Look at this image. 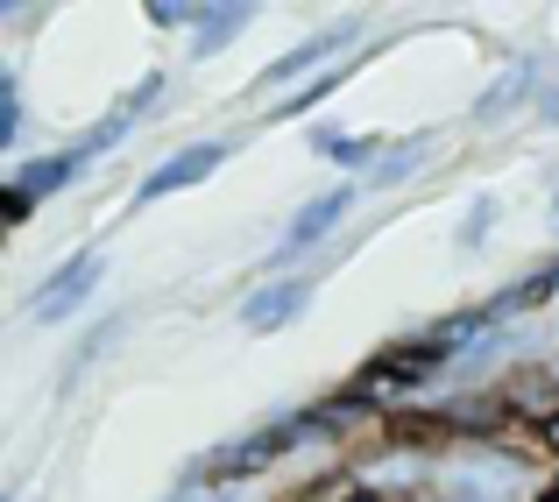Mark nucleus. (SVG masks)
Returning <instances> with one entry per match:
<instances>
[{
  "instance_id": "obj_1",
  "label": "nucleus",
  "mask_w": 559,
  "mask_h": 502,
  "mask_svg": "<svg viewBox=\"0 0 559 502\" xmlns=\"http://www.w3.org/2000/svg\"><path fill=\"white\" fill-rule=\"evenodd\" d=\"M290 446H305V432H298V418H276V425H262V432H248V439H234V446H219V453H205V481H213L219 495H234L241 481H255V475H270L276 461H284Z\"/></svg>"
},
{
  "instance_id": "obj_2",
  "label": "nucleus",
  "mask_w": 559,
  "mask_h": 502,
  "mask_svg": "<svg viewBox=\"0 0 559 502\" xmlns=\"http://www.w3.org/2000/svg\"><path fill=\"white\" fill-rule=\"evenodd\" d=\"M99 276H107V255H99V248H79L71 262H57V270L36 284V298H28L22 319H28V326H64V319L99 290Z\"/></svg>"
},
{
  "instance_id": "obj_3",
  "label": "nucleus",
  "mask_w": 559,
  "mask_h": 502,
  "mask_svg": "<svg viewBox=\"0 0 559 502\" xmlns=\"http://www.w3.org/2000/svg\"><path fill=\"white\" fill-rule=\"evenodd\" d=\"M496 410H503V425H518V432H552L559 425V368H546V361L510 368V375L496 382Z\"/></svg>"
},
{
  "instance_id": "obj_4",
  "label": "nucleus",
  "mask_w": 559,
  "mask_h": 502,
  "mask_svg": "<svg viewBox=\"0 0 559 502\" xmlns=\"http://www.w3.org/2000/svg\"><path fill=\"white\" fill-rule=\"evenodd\" d=\"M355 213V184H333V191H319V199H305L298 213H290V227H284V241L270 248V270L284 276V262H298L305 248H319L326 241L333 227H341V219Z\"/></svg>"
},
{
  "instance_id": "obj_5",
  "label": "nucleus",
  "mask_w": 559,
  "mask_h": 502,
  "mask_svg": "<svg viewBox=\"0 0 559 502\" xmlns=\"http://www.w3.org/2000/svg\"><path fill=\"white\" fill-rule=\"evenodd\" d=\"M234 156V142H219V135H205V142H185V150H170L164 164H156L150 177L135 184V205H156V199H170V191H191V184H205L219 164Z\"/></svg>"
},
{
  "instance_id": "obj_6",
  "label": "nucleus",
  "mask_w": 559,
  "mask_h": 502,
  "mask_svg": "<svg viewBox=\"0 0 559 502\" xmlns=\"http://www.w3.org/2000/svg\"><path fill=\"white\" fill-rule=\"evenodd\" d=\"M361 36V22H333V28H319V36H305V43H290L284 57H276V64H262L255 71V85H248V93H276V85H290V79H305V71H319L326 64V57H341L347 43ZM319 79H326V71H319Z\"/></svg>"
},
{
  "instance_id": "obj_7",
  "label": "nucleus",
  "mask_w": 559,
  "mask_h": 502,
  "mask_svg": "<svg viewBox=\"0 0 559 502\" xmlns=\"http://www.w3.org/2000/svg\"><path fill=\"white\" fill-rule=\"evenodd\" d=\"M305 304H312V276H270V284L241 304V326L248 333H284V326L305 319Z\"/></svg>"
},
{
  "instance_id": "obj_8",
  "label": "nucleus",
  "mask_w": 559,
  "mask_h": 502,
  "mask_svg": "<svg viewBox=\"0 0 559 502\" xmlns=\"http://www.w3.org/2000/svg\"><path fill=\"white\" fill-rule=\"evenodd\" d=\"M79 170H85V156H79V150H57V156H28V164L8 177V184H22L28 199H57V191H64Z\"/></svg>"
},
{
  "instance_id": "obj_9",
  "label": "nucleus",
  "mask_w": 559,
  "mask_h": 502,
  "mask_svg": "<svg viewBox=\"0 0 559 502\" xmlns=\"http://www.w3.org/2000/svg\"><path fill=\"white\" fill-rule=\"evenodd\" d=\"M532 85H538V64H532V57H524V64H510L503 79H496L489 93L475 99V121H503V113H518L524 99H532Z\"/></svg>"
},
{
  "instance_id": "obj_10",
  "label": "nucleus",
  "mask_w": 559,
  "mask_h": 502,
  "mask_svg": "<svg viewBox=\"0 0 559 502\" xmlns=\"http://www.w3.org/2000/svg\"><path fill=\"white\" fill-rule=\"evenodd\" d=\"M255 22V8H205V22H199V36H191V57H219L241 28Z\"/></svg>"
},
{
  "instance_id": "obj_11",
  "label": "nucleus",
  "mask_w": 559,
  "mask_h": 502,
  "mask_svg": "<svg viewBox=\"0 0 559 502\" xmlns=\"http://www.w3.org/2000/svg\"><path fill=\"white\" fill-rule=\"evenodd\" d=\"M114 339H121V312H107V319H99L93 333L79 339V347H71V361H64V375H57V390H79V375H85V368H93L99 354L114 347Z\"/></svg>"
},
{
  "instance_id": "obj_12",
  "label": "nucleus",
  "mask_w": 559,
  "mask_h": 502,
  "mask_svg": "<svg viewBox=\"0 0 559 502\" xmlns=\"http://www.w3.org/2000/svg\"><path fill=\"white\" fill-rule=\"evenodd\" d=\"M312 150L326 156V164H341V170H361V164H376V150H382V142H376V135H333V128H319V135H312Z\"/></svg>"
},
{
  "instance_id": "obj_13",
  "label": "nucleus",
  "mask_w": 559,
  "mask_h": 502,
  "mask_svg": "<svg viewBox=\"0 0 559 502\" xmlns=\"http://www.w3.org/2000/svg\"><path fill=\"white\" fill-rule=\"evenodd\" d=\"M341 85H347V64H341V71H326V79H312V85H305V93H290V99H276V107H270V121H298V113H312V107H326V99H333V93H341Z\"/></svg>"
},
{
  "instance_id": "obj_14",
  "label": "nucleus",
  "mask_w": 559,
  "mask_h": 502,
  "mask_svg": "<svg viewBox=\"0 0 559 502\" xmlns=\"http://www.w3.org/2000/svg\"><path fill=\"white\" fill-rule=\"evenodd\" d=\"M425 156H432V135H411V142H396V156H382V164H376V184H404V177L418 170Z\"/></svg>"
},
{
  "instance_id": "obj_15",
  "label": "nucleus",
  "mask_w": 559,
  "mask_h": 502,
  "mask_svg": "<svg viewBox=\"0 0 559 502\" xmlns=\"http://www.w3.org/2000/svg\"><path fill=\"white\" fill-rule=\"evenodd\" d=\"M361 489H369V481H361V475H347V467H341V475H312V481L298 489V502H355Z\"/></svg>"
},
{
  "instance_id": "obj_16",
  "label": "nucleus",
  "mask_w": 559,
  "mask_h": 502,
  "mask_svg": "<svg viewBox=\"0 0 559 502\" xmlns=\"http://www.w3.org/2000/svg\"><path fill=\"white\" fill-rule=\"evenodd\" d=\"M496 213H503V199H475V213L461 219V234H453V248H481V234L496 227Z\"/></svg>"
},
{
  "instance_id": "obj_17",
  "label": "nucleus",
  "mask_w": 559,
  "mask_h": 502,
  "mask_svg": "<svg viewBox=\"0 0 559 502\" xmlns=\"http://www.w3.org/2000/svg\"><path fill=\"white\" fill-rule=\"evenodd\" d=\"M0 142H8V150L22 142V85H14V71L0 79Z\"/></svg>"
},
{
  "instance_id": "obj_18",
  "label": "nucleus",
  "mask_w": 559,
  "mask_h": 502,
  "mask_svg": "<svg viewBox=\"0 0 559 502\" xmlns=\"http://www.w3.org/2000/svg\"><path fill=\"white\" fill-rule=\"evenodd\" d=\"M205 8H185V0H150V28H199Z\"/></svg>"
},
{
  "instance_id": "obj_19",
  "label": "nucleus",
  "mask_w": 559,
  "mask_h": 502,
  "mask_svg": "<svg viewBox=\"0 0 559 502\" xmlns=\"http://www.w3.org/2000/svg\"><path fill=\"white\" fill-rule=\"evenodd\" d=\"M0 213H8V227H28V219H36V199H28L22 184H0Z\"/></svg>"
},
{
  "instance_id": "obj_20",
  "label": "nucleus",
  "mask_w": 559,
  "mask_h": 502,
  "mask_svg": "<svg viewBox=\"0 0 559 502\" xmlns=\"http://www.w3.org/2000/svg\"><path fill=\"white\" fill-rule=\"evenodd\" d=\"M538 121H546V128H559V93H546V99H538Z\"/></svg>"
},
{
  "instance_id": "obj_21",
  "label": "nucleus",
  "mask_w": 559,
  "mask_h": 502,
  "mask_svg": "<svg viewBox=\"0 0 559 502\" xmlns=\"http://www.w3.org/2000/svg\"><path fill=\"white\" fill-rule=\"evenodd\" d=\"M355 502H396V495H390V489H361Z\"/></svg>"
},
{
  "instance_id": "obj_22",
  "label": "nucleus",
  "mask_w": 559,
  "mask_h": 502,
  "mask_svg": "<svg viewBox=\"0 0 559 502\" xmlns=\"http://www.w3.org/2000/svg\"><path fill=\"white\" fill-rule=\"evenodd\" d=\"M546 446H552V467H559V425H552V432H546Z\"/></svg>"
},
{
  "instance_id": "obj_23",
  "label": "nucleus",
  "mask_w": 559,
  "mask_h": 502,
  "mask_svg": "<svg viewBox=\"0 0 559 502\" xmlns=\"http://www.w3.org/2000/svg\"><path fill=\"white\" fill-rule=\"evenodd\" d=\"M552 495H559V467H552Z\"/></svg>"
},
{
  "instance_id": "obj_24",
  "label": "nucleus",
  "mask_w": 559,
  "mask_h": 502,
  "mask_svg": "<svg viewBox=\"0 0 559 502\" xmlns=\"http://www.w3.org/2000/svg\"><path fill=\"white\" fill-rule=\"evenodd\" d=\"M538 502H559V495H552V489H546V495H538Z\"/></svg>"
},
{
  "instance_id": "obj_25",
  "label": "nucleus",
  "mask_w": 559,
  "mask_h": 502,
  "mask_svg": "<svg viewBox=\"0 0 559 502\" xmlns=\"http://www.w3.org/2000/svg\"><path fill=\"white\" fill-rule=\"evenodd\" d=\"M552 227H559V205H552Z\"/></svg>"
}]
</instances>
